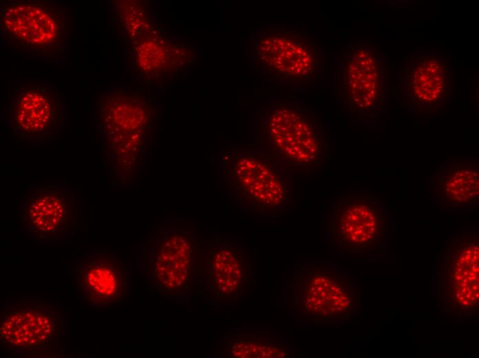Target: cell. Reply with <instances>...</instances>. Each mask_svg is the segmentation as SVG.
<instances>
[{
  "label": "cell",
  "mask_w": 479,
  "mask_h": 358,
  "mask_svg": "<svg viewBox=\"0 0 479 358\" xmlns=\"http://www.w3.org/2000/svg\"><path fill=\"white\" fill-rule=\"evenodd\" d=\"M96 109L103 165L114 186L127 187L140 176L150 158L159 111L149 97L123 90L101 94Z\"/></svg>",
  "instance_id": "1"
},
{
  "label": "cell",
  "mask_w": 479,
  "mask_h": 358,
  "mask_svg": "<svg viewBox=\"0 0 479 358\" xmlns=\"http://www.w3.org/2000/svg\"><path fill=\"white\" fill-rule=\"evenodd\" d=\"M3 43L25 56L54 63L66 52L72 21L68 8L49 0L3 1Z\"/></svg>",
  "instance_id": "2"
},
{
  "label": "cell",
  "mask_w": 479,
  "mask_h": 358,
  "mask_svg": "<svg viewBox=\"0 0 479 358\" xmlns=\"http://www.w3.org/2000/svg\"><path fill=\"white\" fill-rule=\"evenodd\" d=\"M63 310L39 299L7 300L1 308L3 351L21 357H57L63 351Z\"/></svg>",
  "instance_id": "3"
},
{
  "label": "cell",
  "mask_w": 479,
  "mask_h": 358,
  "mask_svg": "<svg viewBox=\"0 0 479 358\" xmlns=\"http://www.w3.org/2000/svg\"><path fill=\"white\" fill-rule=\"evenodd\" d=\"M218 173L228 196L253 211L281 208L292 190L286 168L256 151L222 154Z\"/></svg>",
  "instance_id": "4"
},
{
  "label": "cell",
  "mask_w": 479,
  "mask_h": 358,
  "mask_svg": "<svg viewBox=\"0 0 479 358\" xmlns=\"http://www.w3.org/2000/svg\"><path fill=\"white\" fill-rule=\"evenodd\" d=\"M330 235L334 245L349 252L383 251L389 218L376 194L347 191L338 195L329 211Z\"/></svg>",
  "instance_id": "5"
},
{
  "label": "cell",
  "mask_w": 479,
  "mask_h": 358,
  "mask_svg": "<svg viewBox=\"0 0 479 358\" xmlns=\"http://www.w3.org/2000/svg\"><path fill=\"white\" fill-rule=\"evenodd\" d=\"M266 114L267 136L286 165L304 171L319 170L326 165L329 157L326 132L304 107L279 105Z\"/></svg>",
  "instance_id": "6"
},
{
  "label": "cell",
  "mask_w": 479,
  "mask_h": 358,
  "mask_svg": "<svg viewBox=\"0 0 479 358\" xmlns=\"http://www.w3.org/2000/svg\"><path fill=\"white\" fill-rule=\"evenodd\" d=\"M81 213L76 192L58 182L32 187L19 204L22 230L40 243L70 241L80 224Z\"/></svg>",
  "instance_id": "7"
},
{
  "label": "cell",
  "mask_w": 479,
  "mask_h": 358,
  "mask_svg": "<svg viewBox=\"0 0 479 358\" xmlns=\"http://www.w3.org/2000/svg\"><path fill=\"white\" fill-rule=\"evenodd\" d=\"M8 124L18 140H54L64 127L65 107L58 92L39 81H23L10 92Z\"/></svg>",
  "instance_id": "8"
},
{
  "label": "cell",
  "mask_w": 479,
  "mask_h": 358,
  "mask_svg": "<svg viewBox=\"0 0 479 358\" xmlns=\"http://www.w3.org/2000/svg\"><path fill=\"white\" fill-rule=\"evenodd\" d=\"M72 268L75 291L89 308L119 304L127 293L129 267L114 252L89 251L74 260Z\"/></svg>",
  "instance_id": "9"
},
{
  "label": "cell",
  "mask_w": 479,
  "mask_h": 358,
  "mask_svg": "<svg viewBox=\"0 0 479 358\" xmlns=\"http://www.w3.org/2000/svg\"><path fill=\"white\" fill-rule=\"evenodd\" d=\"M196 251L193 229H162L143 251L147 274L164 293L186 292Z\"/></svg>",
  "instance_id": "10"
},
{
  "label": "cell",
  "mask_w": 479,
  "mask_h": 358,
  "mask_svg": "<svg viewBox=\"0 0 479 358\" xmlns=\"http://www.w3.org/2000/svg\"><path fill=\"white\" fill-rule=\"evenodd\" d=\"M383 65L377 55L367 48L355 50L345 65V98L348 109L374 114L384 103Z\"/></svg>",
  "instance_id": "11"
},
{
  "label": "cell",
  "mask_w": 479,
  "mask_h": 358,
  "mask_svg": "<svg viewBox=\"0 0 479 358\" xmlns=\"http://www.w3.org/2000/svg\"><path fill=\"white\" fill-rule=\"evenodd\" d=\"M128 36L131 62L136 72L147 78L154 79L171 74L191 61L192 51L186 45L169 42L158 34L152 25Z\"/></svg>",
  "instance_id": "12"
},
{
  "label": "cell",
  "mask_w": 479,
  "mask_h": 358,
  "mask_svg": "<svg viewBox=\"0 0 479 358\" xmlns=\"http://www.w3.org/2000/svg\"><path fill=\"white\" fill-rule=\"evenodd\" d=\"M450 81L448 64L443 56L427 54L412 58L405 70V87L410 107L418 111L439 107L450 95Z\"/></svg>",
  "instance_id": "13"
},
{
  "label": "cell",
  "mask_w": 479,
  "mask_h": 358,
  "mask_svg": "<svg viewBox=\"0 0 479 358\" xmlns=\"http://www.w3.org/2000/svg\"><path fill=\"white\" fill-rule=\"evenodd\" d=\"M434 201L445 209L469 210L479 201V164L474 160H448L431 177Z\"/></svg>",
  "instance_id": "14"
},
{
  "label": "cell",
  "mask_w": 479,
  "mask_h": 358,
  "mask_svg": "<svg viewBox=\"0 0 479 358\" xmlns=\"http://www.w3.org/2000/svg\"><path fill=\"white\" fill-rule=\"evenodd\" d=\"M478 235H455L445 253L449 272V291L454 302L465 310L478 302Z\"/></svg>",
  "instance_id": "15"
},
{
  "label": "cell",
  "mask_w": 479,
  "mask_h": 358,
  "mask_svg": "<svg viewBox=\"0 0 479 358\" xmlns=\"http://www.w3.org/2000/svg\"><path fill=\"white\" fill-rule=\"evenodd\" d=\"M257 53L266 64L284 76L305 78L314 70L312 53L295 39L279 34L263 37L258 42Z\"/></svg>",
  "instance_id": "16"
},
{
  "label": "cell",
  "mask_w": 479,
  "mask_h": 358,
  "mask_svg": "<svg viewBox=\"0 0 479 358\" xmlns=\"http://www.w3.org/2000/svg\"><path fill=\"white\" fill-rule=\"evenodd\" d=\"M208 252L211 271L207 285L212 293L232 296L237 293L244 276L243 252L232 244H209Z\"/></svg>",
  "instance_id": "17"
},
{
  "label": "cell",
  "mask_w": 479,
  "mask_h": 358,
  "mask_svg": "<svg viewBox=\"0 0 479 358\" xmlns=\"http://www.w3.org/2000/svg\"><path fill=\"white\" fill-rule=\"evenodd\" d=\"M311 299L307 301L311 308L319 315H341L349 309L353 301V289L343 278L337 275L316 276L308 289Z\"/></svg>",
  "instance_id": "18"
}]
</instances>
